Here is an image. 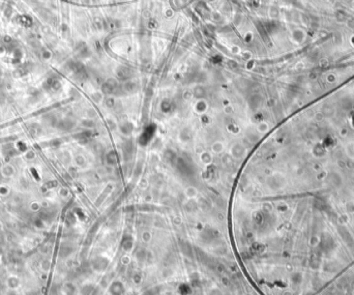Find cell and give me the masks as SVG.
Wrapping results in <instances>:
<instances>
[{"label":"cell","instance_id":"cell-1","mask_svg":"<svg viewBox=\"0 0 354 295\" xmlns=\"http://www.w3.org/2000/svg\"><path fill=\"white\" fill-rule=\"evenodd\" d=\"M109 295H123L125 292L124 285L121 281H113L109 286Z\"/></svg>","mask_w":354,"mask_h":295},{"label":"cell","instance_id":"cell-2","mask_svg":"<svg viewBox=\"0 0 354 295\" xmlns=\"http://www.w3.org/2000/svg\"><path fill=\"white\" fill-rule=\"evenodd\" d=\"M198 194H199L198 190L195 187H192V185L187 187L186 190H184V196H186L188 200H193V199L197 198Z\"/></svg>","mask_w":354,"mask_h":295},{"label":"cell","instance_id":"cell-3","mask_svg":"<svg viewBox=\"0 0 354 295\" xmlns=\"http://www.w3.org/2000/svg\"><path fill=\"white\" fill-rule=\"evenodd\" d=\"M1 172L2 175L5 177H11L15 174V168L12 167V165H5L1 167Z\"/></svg>","mask_w":354,"mask_h":295},{"label":"cell","instance_id":"cell-4","mask_svg":"<svg viewBox=\"0 0 354 295\" xmlns=\"http://www.w3.org/2000/svg\"><path fill=\"white\" fill-rule=\"evenodd\" d=\"M211 150H212L214 153L220 154L225 150V145L223 142L221 141H216L214 143L211 145Z\"/></svg>","mask_w":354,"mask_h":295},{"label":"cell","instance_id":"cell-5","mask_svg":"<svg viewBox=\"0 0 354 295\" xmlns=\"http://www.w3.org/2000/svg\"><path fill=\"white\" fill-rule=\"evenodd\" d=\"M142 240H143L144 242H149L151 240V233L149 231H144L143 233H142Z\"/></svg>","mask_w":354,"mask_h":295},{"label":"cell","instance_id":"cell-6","mask_svg":"<svg viewBox=\"0 0 354 295\" xmlns=\"http://www.w3.org/2000/svg\"><path fill=\"white\" fill-rule=\"evenodd\" d=\"M25 158H27V160H33V158H35V153H34V151H32V150H29L28 152H26V153H25Z\"/></svg>","mask_w":354,"mask_h":295},{"label":"cell","instance_id":"cell-7","mask_svg":"<svg viewBox=\"0 0 354 295\" xmlns=\"http://www.w3.org/2000/svg\"><path fill=\"white\" fill-rule=\"evenodd\" d=\"M121 263L127 266V265H128V264L131 263V258L128 257V256H123V257L121 258Z\"/></svg>","mask_w":354,"mask_h":295},{"label":"cell","instance_id":"cell-8","mask_svg":"<svg viewBox=\"0 0 354 295\" xmlns=\"http://www.w3.org/2000/svg\"><path fill=\"white\" fill-rule=\"evenodd\" d=\"M209 295H223V293H222V291L220 289H217V288H213V289H211L209 291Z\"/></svg>","mask_w":354,"mask_h":295},{"label":"cell","instance_id":"cell-9","mask_svg":"<svg viewBox=\"0 0 354 295\" xmlns=\"http://www.w3.org/2000/svg\"><path fill=\"white\" fill-rule=\"evenodd\" d=\"M133 280H134V283H135V284H137V285L141 284V282H142V277H141V274H139V273L135 274Z\"/></svg>","mask_w":354,"mask_h":295}]
</instances>
